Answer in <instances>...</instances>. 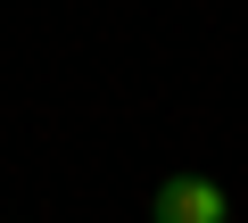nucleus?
<instances>
[{
    "mask_svg": "<svg viewBox=\"0 0 248 223\" xmlns=\"http://www.w3.org/2000/svg\"><path fill=\"white\" fill-rule=\"evenodd\" d=\"M149 223H232V198L215 174H166L149 198Z\"/></svg>",
    "mask_w": 248,
    "mask_h": 223,
    "instance_id": "obj_1",
    "label": "nucleus"
}]
</instances>
